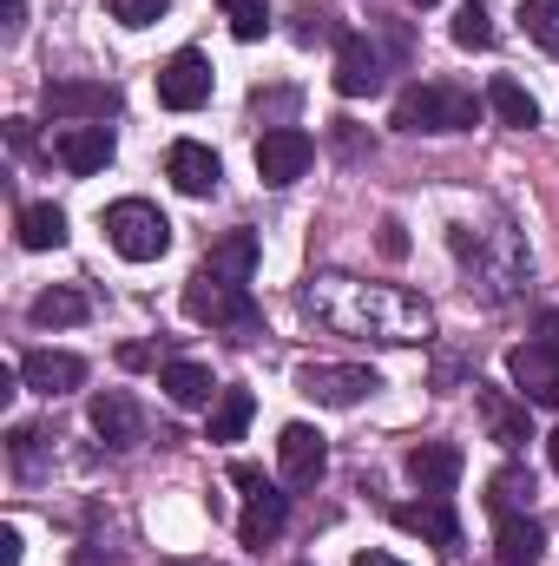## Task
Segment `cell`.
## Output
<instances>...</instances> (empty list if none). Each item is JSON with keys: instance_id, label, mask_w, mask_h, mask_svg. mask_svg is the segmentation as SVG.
Segmentation results:
<instances>
[{"instance_id": "cell-39", "label": "cell", "mask_w": 559, "mask_h": 566, "mask_svg": "<svg viewBox=\"0 0 559 566\" xmlns=\"http://www.w3.org/2000/svg\"><path fill=\"white\" fill-rule=\"evenodd\" d=\"M356 566H402V560H395V554H376V547H369V554H356Z\"/></svg>"}, {"instance_id": "cell-34", "label": "cell", "mask_w": 559, "mask_h": 566, "mask_svg": "<svg viewBox=\"0 0 559 566\" xmlns=\"http://www.w3.org/2000/svg\"><path fill=\"white\" fill-rule=\"evenodd\" d=\"M382 258H409V231L395 218H382Z\"/></svg>"}, {"instance_id": "cell-22", "label": "cell", "mask_w": 559, "mask_h": 566, "mask_svg": "<svg viewBox=\"0 0 559 566\" xmlns=\"http://www.w3.org/2000/svg\"><path fill=\"white\" fill-rule=\"evenodd\" d=\"M198 271H211V277H224V283H251V271H257V231H231V238H218L211 258H204Z\"/></svg>"}, {"instance_id": "cell-42", "label": "cell", "mask_w": 559, "mask_h": 566, "mask_svg": "<svg viewBox=\"0 0 559 566\" xmlns=\"http://www.w3.org/2000/svg\"><path fill=\"white\" fill-rule=\"evenodd\" d=\"M415 7H434V0H415Z\"/></svg>"}, {"instance_id": "cell-7", "label": "cell", "mask_w": 559, "mask_h": 566, "mask_svg": "<svg viewBox=\"0 0 559 566\" xmlns=\"http://www.w3.org/2000/svg\"><path fill=\"white\" fill-rule=\"evenodd\" d=\"M296 389H303L309 402H323V409H356L362 396L382 389V376L362 369V363H303V369H296Z\"/></svg>"}, {"instance_id": "cell-6", "label": "cell", "mask_w": 559, "mask_h": 566, "mask_svg": "<svg viewBox=\"0 0 559 566\" xmlns=\"http://www.w3.org/2000/svg\"><path fill=\"white\" fill-rule=\"evenodd\" d=\"M231 481L251 494L244 501V521H238V541L251 547V554H264V547H277V534H283V521H289V501H283L277 488L251 468V461H231Z\"/></svg>"}, {"instance_id": "cell-33", "label": "cell", "mask_w": 559, "mask_h": 566, "mask_svg": "<svg viewBox=\"0 0 559 566\" xmlns=\"http://www.w3.org/2000/svg\"><path fill=\"white\" fill-rule=\"evenodd\" d=\"M171 13V0H113V20L119 27H158Z\"/></svg>"}, {"instance_id": "cell-9", "label": "cell", "mask_w": 559, "mask_h": 566, "mask_svg": "<svg viewBox=\"0 0 559 566\" xmlns=\"http://www.w3.org/2000/svg\"><path fill=\"white\" fill-rule=\"evenodd\" d=\"M309 165H316V139H309L303 126H271V133L257 139V178H264L271 191L296 185Z\"/></svg>"}, {"instance_id": "cell-15", "label": "cell", "mask_w": 559, "mask_h": 566, "mask_svg": "<svg viewBox=\"0 0 559 566\" xmlns=\"http://www.w3.org/2000/svg\"><path fill=\"white\" fill-rule=\"evenodd\" d=\"M165 178L184 191V198H211L218 191V178H224V165H218V151L198 139H178L165 151Z\"/></svg>"}, {"instance_id": "cell-38", "label": "cell", "mask_w": 559, "mask_h": 566, "mask_svg": "<svg viewBox=\"0 0 559 566\" xmlns=\"http://www.w3.org/2000/svg\"><path fill=\"white\" fill-rule=\"evenodd\" d=\"M540 336H547V343L559 349V310H547V316H540Z\"/></svg>"}, {"instance_id": "cell-32", "label": "cell", "mask_w": 559, "mask_h": 566, "mask_svg": "<svg viewBox=\"0 0 559 566\" xmlns=\"http://www.w3.org/2000/svg\"><path fill=\"white\" fill-rule=\"evenodd\" d=\"M520 20L547 53H559V0H520Z\"/></svg>"}, {"instance_id": "cell-41", "label": "cell", "mask_w": 559, "mask_h": 566, "mask_svg": "<svg viewBox=\"0 0 559 566\" xmlns=\"http://www.w3.org/2000/svg\"><path fill=\"white\" fill-rule=\"evenodd\" d=\"M165 566H211V560H165Z\"/></svg>"}, {"instance_id": "cell-29", "label": "cell", "mask_w": 559, "mask_h": 566, "mask_svg": "<svg viewBox=\"0 0 559 566\" xmlns=\"http://www.w3.org/2000/svg\"><path fill=\"white\" fill-rule=\"evenodd\" d=\"M454 46H467V53H487L494 46V7L487 0H467L454 13Z\"/></svg>"}, {"instance_id": "cell-26", "label": "cell", "mask_w": 559, "mask_h": 566, "mask_svg": "<svg viewBox=\"0 0 559 566\" xmlns=\"http://www.w3.org/2000/svg\"><path fill=\"white\" fill-rule=\"evenodd\" d=\"M27 316H33V329H73V323H86V296L80 290H40Z\"/></svg>"}, {"instance_id": "cell-36", "label": "cell", "mask_w": 559, "mask_h": 566, "mask_svg": "<svg viewBox=\"0 0 559 566\" xmlns=\"http://www.w3.org/2000/svg\"><path fill=\"white\" fill-rule=\"evenodd\" d=\"M119 363H126V369H145V363H151V349H145V343H126V349H119Z\"/></svg>"}, {"instance_id": "cell-20", "label": "cell", "mask_w": 559, "mask_h": 566, "mask_svg": "<svg viewBox=\"0 0 559 566\" xmlns=\"http://www.w3.org/2000/svg\"><path fill=\"white\" fill-rule=\"evenodd\" d=\"M53 151H60V165H66L73 178H93V171L113 165V126H66V133L53 139Z\"/></svg>"}, {"instance_id": "cell-31", "label": "cell", "mask_w": 559, "mask_h": 566, "mask_svg": "<svg viewBox=\"0 0 559 566\" xmlns=\"http://www.w3.org/2000/svg\"><path fill=\"white\" fill-rule=\"evenodd\" d=\"M218 13L231 20L238 40H264V33H271V7H264V0H218Z\"/></svg>"}, {"instance_id": "cell-40", "label": "cell", "mask_w": 559, "mask_h": 566, "mask_svg": "<svg viewBox=\"0 0 559 566\" xmlns=\"http://www.w3.org/2000/svg\"><path fill=\"white\" fill-rule=\"evenodd\" d=\"M547 461H553V468H559V428H553V434H547Z\"/></svg>"}, {"instance_id": "cell-18", "label": "cell", "mask_w": 559, "mask_h": 566, "mask_svg": "<svg viewBox=\"0 0 559 566\" xmlns=\"http://www.w3.org/2000/svg\"><path fill=\"white\" fill-rule=\"evenodd\" d=\"M86 416H93V434H99L106 448H133V441L145 434V416H139V402H133L126 389H99Z\"/></svg>"}, {"instance_id": "cell-3", "label": "cell", "mask_w": 559, "mask_h": 566, "mask_svg": "<svg viewBox=\"0 0 559 566\" xmlns=\"http://www.w3.org/2000/svg\"><path fill=\"white\" fill-rule=\"evenodd\" d=\"M481 119V99L454 80H415L402 99H395V126L402 133H467Z\"/></svg>"}, {"instance_id": "cell-21", "label": "cell", "mask_w": 559, "mask_h": 566, "mask_svg": "<svg viewBox=\"0 0 559 566\" xmlns=\"http://www.w3.org/2000/svg\"><path fill=\"white\" fill-rule=\"evenodd\" d=\"M547 554V527L534 521V514H500V527H494V560L500 566H540Z\"/></svg>"}, {"instance_id": "cell-43", "label": "cell", "mask_w": 559, "mask_h": 566, "mask_svg": "<svg viewBox=\"0 0 559 566\" xmlns=\"http://www.w3.org/2000/svg\"><path fill=\"white\" fill-rule=\"evenodd\" d=\"M296 566H309V560H296Z\"/></svg>"}, {"instance_id": "cell-8", "label": "cell", "mask_w": 559, "mask_h": 566, "mask_svg": "<svg viewBox=\"0 0 559 566\" xmlns=\"http://www.w3.org/2000/svg\"><path fill=\"white\" fill-rule=\"evenodd\" d=\"M40 99L60 126H106L119 113V86H106V80H46Z\"/></svg>"}, {"instance_id": "cell-27", "label": "cell", "mask_w": 559, "mask_h": 566, "mask_svg": "<svg viewBox=\"0 0 559 566\" xmlns=\"http://www.w3.org/2000/svg\"><path fill=\"white\" fill-rule=\"evenodd\" d=\"M527 501H534V474H527L520 461H507V468L487 481V507H494V514H527Z\"/></svg>"}, {"instance_id": "cell-37", "label": "cell", "mask_w": 559, "mask_h": 566, "mask_svg": "<svg viewBox=\"0 0 559 566\" xmlns=\"http://www.w3.org/2000/svg\"><path fill=\"white\" fill-rule=\"evenodd\" d=\"M20 20H27V0H7V33H20Z\"/></svg>"}, {"instance_id": "cell-10", "label": "cell", "mask_w": 559, "mask_h": 566, "mask_svg": "<svg viewBox=\"0 0 559 566\" xmlns=\"http://www.w3.org/2000/svg\"><path fill=\"white\" fill-rule=\"evenodd\" d=\"M507 376H514L520 402H534V409H559V349L547 343V336L507 349Z\"/></svg>"}, {"instance_id": "cell-19", "label": "cell", "mask_w": 559, "mask_h": 566, "mask_svg": "<svg viewBox=\"0 0 559 566\" xmlns=\"http://www.w3.org/2000/svg\"><path fill=\"white\" fill-rule=\"evenodd\" d=\"M402 468H409V481H415L421 494H447V488L461 481V468H467V461H461V448H454V441H415Z\"/></svg>"}, {"instance_id": "cell-2", "label": "cell", "mask_w": 559, "mask_h": 566, "mask_svg": "<svg viewBox=\"0 0 559 566\" xmlns=\"http://www.w3.org/2000/svg\"><path fill=\"white\" fill-rule=\"evenodd\" d=\"M447 244H454V258L474 271L481 283V296L487 303H507L520 283H527V251H520V238L500 224V231H474V224H447Z\"/></svg>"}, {"instance_id": "cell-14", "label": "cell", "mask_w": 559, "mask_h": 566, "mask_svg": "<svg viewBox=\"0 0 559 566\" xmlns=\"http://www.w3.org/2000/svg\"><path fill=\"white\" fill-rule=\"evenodd\" d=\"M474 409H481V422H487V441H500V448H520V441H534V402H514L507 389H487V382H474Z\"/></svg>"}, {"instance_id": "cell-13", "label": "cell", "mask_w": 559, "mask_h": 566, "mask_svg": "<svg viewBox=\"0 0 559 566\" xmlns=\"http://www.w3.org/2000/svg\"><path fill=\"white\" fill-rule=\"evenodd\" d=\"M382 86V53L369 33H342L336 40V93L342 99H369Z\"/></svg>"}, {"instance_id": "cell-35", "label": "cell", "mask_w": 559, "mask_h": 566, "mask_svg": "<svg viewBox=\"0 0 559 566\" xmlns=\"http://www.w3.org/2000/svg\"><path fill=\"white\" fill-rule=\"evenodd\" d=\"M0 566H20V527H0Z\"/></svg>"}, {"instance_id": "cell-5", "label": "cell", "mask_w": 559, "mask_h": 566, "mask_svg": "<svg viewBox=\"0 0 559 566\" xmlns=\"http://www.w3.org/2000/svg\"><path fill=\"white\" fill-rule=\"evenodd\" d=\"M184 316L191 323H211V329H257V303H251V283H224L211 271L184 283Z\"/></svg>"}, {"instance_id": "cell-24", "label": "cell", "mask_w": 559, "mask_h": 566, "mask_svg": "<svg viewBox=\"0 0 559 566\" xmlns=\"http://www.w3.org/2000/svg\"><path fill=\"white\" fill-rule=\"evenodd\" d=\"M487 106H494V119H500V126H514V133L540 126V106H534V93H527L520 80H507V73L487 86Z\"/></svg>"}, {"instance_id": "cell-23", "label": "cell", "mask_w": 559, "mask_h": 566, "mask_svg": "<svg viewBox=\"0 0 559 566\" xmlns=\"http://www.w3.org/2000/svg\"><path fill=\"white\" fill-rule=\"evenodd\" d=\"M158 389H165L178 409H204L211 396H224V389L211 382V369H204V363H165V369H158Z\"/></svg>"}, {"instance_id": "cell-30", "label": "cell", "mask_w": 559, "mask_h": 566, "mask_svg": "<svg viewBox=\"0 0 559 566\" xmlns=\"http://www.w3.org/2000/svg\"><path fill=\"white\" fill-rule=\"evenodd\" d=\"M342 33H349V27H336V13H329V7H296V13H289V40H296V46L342 40Z\"/></svg>"}, {"instance_id": "cell-4", "label": "cell", "mask_w": 559, "mask_h": 566, "mask_svg": "<svg viewBox=\"0 0 559 566\" xmlns=\"http://www.w3.org/2000/svg\"><path fill=\"white\" fill-rule=\"evenodd\" d=\"M106 238H113V251L126 264H158L171 251V218L158 205H145V198H119L106 211Z\"/></svg>"}, {"instance_id": "cell-12", "label": "cell", "mask_w": 559, "mask_h": 566, "mask_svg": "<svg viewBox=\"0 0 559 566\" xmlns=\"http://www.w3.org/2000/svg\"><path fill=\"white\" fill-rule=\"evenodd\" d=\"M323 468H329V448H323V434L309 422H289L277 434V474L289 488H316L323 481Z\"/></svg>"}, {"instance_id": "cell-1", "label": "cell", "mask_w": 559, "mask_h": 566, "mask_svg": "<svg viewBox=\"0 0 559 566\" xmlns=\"http://www.w3.org/2000/svg\"><path fill=\"white\" fill-rule=\"evenodd\" d=\"M303 310L336 329V336H362V343H428L434 336V310L421 303L415 290H395V283H362L342 277V271H323L303 290Z\"/></svg>"}, {"instance_id": "cell-16", "label": "cell", "mask_w": 559, "mask_h": 566, "mask_svg": "<svg viewBox=\"0 0 559 566\" xmlns=\"http://www.w3.org/2000/svg\"><path fill=\"white\" fill-rule=\"evenodd\" d=\"M20 382L40 389V396H73V389L86 382V363L66 356V349H27V356H20Z\"/></svg>"}, {"instance_id": "cell-17", "label": "cell", "mask_w": 559, "mask_h": 566, "mask_svg": "<svg viewBox=\"0 0 559 566\" xmlns=\"http://www.w3.org/2000/svg\"><path fill=\"white\" fill-rule=\"evenodd\" d=\"M402 534H415V541H434V547H461V521H454V507H447V494H428V501H402L395 514H389Z\"/></svg>"}, {"instance_id": "cell-28", "label": "cell", "mask_w": 559, "mask_h": 566, "mask_svg": "<svg viewBox=\"0 0 559 566\" xmlns=\"http://www.w3.org/2000/svg\"><path fill=\"white\" fill-rule=\"evenodd\" d=\"M257 416V402H251V389H224L218 396V409H211V428H204V441H238L244 428Z\"/></svg>"}, {"instance_id": "cell-11", "label": "cell", "mask_w": 559, "mask_h": 566, "mask_svg": "<svg viewBox=\"0 0 559 566\" xmlns=\"http://www.w3.org/2000/svg\"><path fill=\"white\" fill-rule=\"evenodd\" d=\"M204 99H211V60H204L198 46L171 53V60L158 66V106H171V113H198Z\"/></svg>"}, {"instance_id": "cell-25", "label": "cell", "mask_w": 559, "mask_h": 566, "mask_svg": "<svg viewBox=\"0 0 559 566\" xmlns=\"http://www.w3.org/2000/svg\"><path fill=\"white\" fill-rule=\"evenodd\" d=\"M13 231H20L27 251H60V244H66V211H60V205H27Z\"/></svg>"}]
</instances>
